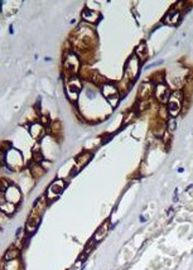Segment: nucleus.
Instances as JSON below:
<instances>
[{
  "instance_id": "nucleus-1",
  "label": "nucleus",
  "mask_w": 193,
  "mask_h": 270,
  "mask_svg": "<svg viewBox=\"0 0 193 270\" xmlns=\"http://www.w3.org/2000/svg\"><path fill=\"white\" fill-rule=\"evenodd\" d=\"M183 100V92L182 91H174L169 96L168 100V112L172 116H177L178 112L181 111V102Z\"/></svg>"
},
{
  "instance_id": "nucleus-2",
  "label": "nucleus",
  "mask_w": 193,
  "mask_h": 270,
  "mask_svg": "<svg viewBox=\"0 0 193 270\" xmlns=\"http://www.w3.org/2000/svg\"><path fill=\"white\" fill-rule=\"evenodd\" d=\"M63 190H64V182H63L62 179L54 181V182L49 186V188H48L47 198H48L49 201H53L54 198H57V197L63 192Z\"/></svg>"
},
{
  "instance_id": "nucleus-3",
  "label": "nucleus",
  "mask_w": 193,
  "mask_h": 270,
  "mask_svg": "<svg viewBox=\"0 0 193 270\" xmlns=\"http://www.w3.org/2000/svg\"><path fill=\"white\" fill-rule=\"evenodd\" d=\"M126 76L128 78L126 80H134L139 72V59H138L135 56L130 57L128 63H126Z\"/></svg>"
},
{
  "instance_id": "nucleus-4",
  "label": "nucleus",
  "mask_w": 193,
  "mask_h": 270,
  "mask_svg": "<svg viewBox=\"0 0 193 270\" xmlns=\"http://www.w3.org/2000/svg\"><path fill=\"white\" fill-rule=\"evenodd\" d=\"M20 199H22V193L15 186H10L5 191V201L10 202L13 205H17L20 202Z\"/></svg>"
},
{
  "instance_id": "nucleus-5",
  "label": "nucleus",
  "mask_w": 193,
  "mask_h": 270,
  "mask_svg": "<svg viewBox=\"0 0 193 270\" xmlns=\"http://www.w3.org/2000/svg\"><path fill=\"white\" fill-rule=\"evenodd\" d=\"M155 96H157L158 101L160 104H167L168 100H169V96H170L169 88L165 86L164 84L157 85V87H155Z\"/></svg>"
},
{
  "instance_id": "nucleus-6",
  "label": "nucleus",
  "mask_w": 193,
  "mask_h": 270,
  "mask_svg": "<svg viewBox=\"0 0 193 270\" xmlns=\"http://www.w3.org/2000/svg\"><path fill=\"white\" fill-rule=\"evenodd\" d=\"M64 67L66 70L70 72V73H76L78 71V59L76 56L73 55H68L66 57V61H64Z\"/></svg>"
},
{
  "instance_id": "nucleus-7",
  "label": "nucleus",
  "mask_w": 193,
  "mask_h": 270,
  "mask_svg": "<svg viewBox=\"0 0 193 270\" xmlns=\"http://www.w3.org/2000/svg\"><path fill=\"white\" fill-rule=\"evenodd\" d=\"M102 93L104 96L107 97V100H113V99H117V88L114 85H109L105 84L102 85Z\"/></svg>"
},
{
  "instance_id": "nucleus-8",
  "label": "nucleus",
  "mask_w": 193,
  "mask_h": 270,
  "mask_svg": "<svg viewBox=\"0 0 193 270\" xmlns=\"http://www.w3.org/2000/svg\"><path fill=\"white\" fill-rule=\"evenodd\" d=\"M109 227H110V223H109V221H105L99 228H97V231L95 232V235H93V240L96 241V242H99V241H101L106 235H107V231H109Z\"/></svg>"
},
{
  "instance_id": "nucleus-9",
  "label": "nucleus",
  "mask_w": 193,
  "mask_h": 270,
  "mask_svg": "<svg viewBox=\"0 0 193 270\" xmlns=\"http://www.w3.org/2000/svg\"><path fill=\"white\" fill-rule=\"evenodd\" d=\"M179 18H181V13L178 10H170L167 15L164 18V23L168 24V25H175L178 22H179Z\"/></svg>"
},
{
  "instance_id": "nucleus-10",
  "label": "nucleus",
  "mask_w": 193,
  "mask_h": 270,
  "mask_svg": "<svg viewBox=\"0 0 193 270\" xmlns=\"http://www.w3.org/2000/svg\"><path fill=\"white\" fill-rule=\"evenodd\" d=\"M67 88H68V95H71V93L77 95V93L80 92V88H81V85L78 82V80L76 77L70 78V80H68V82H67Z\"/></svg>"
},
{
  "instance_id": "nucleus-11",
  "label": "nucleus",
  "mask_w": 193,
  "mask_h": 270,
  "mask_svg": "<svg viewBox=\"0 0 193 270\" xmlns=\"http://www.w3.org/2000/svg\"><path fill=\"white\" fill-rule=\"evenodd\" d=\"M29 169H31V173H32V175L34 178H40L46 173V169H43L42 166H40L39 163H35V162L29 166Z\"/></svg>"
},
{
  "instance_id": "nucleus-12",
  "label": "nucleus",
  "mask_w": 193,
  "mask_h": 270,
  "mask_svg": "<svg viewBox=\"0 0 193 270\" xmlns=\"http://www.w3.org/2000/svg\"><path fill=\"white\" fill-rule=\"evenodd\" d=\"M82 18H84L85 20H87V22H90V23H95L99 19V14L96 11L91 10V9H85L84 11H82Z\"/></svg>"
},
{
  "instance_id": "nucleus-13",
  "label": "nucleus",
  "mask_w": 193,
  "mask_h": 270,
  "mask_svg": "<svg viewBox=\"0 0 193 270\" xmlns=\"http://www.w3.org/2000/svg\"><path fill=\"white\" fill-rule=\"evenodd\" d=\"M29 131H31V135H32L34 139H38V138H40V137L43 135L44 129H43V125H42V124H33V125L31 126Z\"/></svg>"
},
{
  "instance_id": "nucleus-14",
  "label": "nucleus",
  "mask_w": 193,
  "mask_h": 270,
  "mask_svg": "<svg viewBox=\"0 0 193 270\" xmlns=\"http://www.w3.org/2000/svg\"><path fill=\"white\" fill-rule=\"evenodd\" d=\"M0 211H2L3 213H5V215H13L15 212V205H13V203H10V202L4 199V202L0 203Z\"/></svg>"
},
{
  "instance_id": "nucleus-15",
  "label": "nucleus",
  "mask_w": 193,
  "mask_h": 270,
  "mask_svg": "<svg viewBox=\"0 0 193 270\" xmlns=\"http://www.w3.org/2000/svg\"><path fill=\"white\" fill-rule=\"evenodd\" d=\"M150 95H151V85H150V84H143V85L140 86V90H139V97L144 101V100H146Z\"/></svg>"
},
{
  "instance_id": "nucleus-16",
  "label": "nucleus",
  "mask_w": 193,
  "mask_h": 270,
  "mask_svg": "<svg viewBox=\"0 0 193 270\" xmlns=\"http://www.w3.org/2000/svg\"><path fill=\"white\" fill-rule=\"evenodd\" d=\"M91 159V153H88V152H84V153H81L80 155H77V158H76V163L78 164V167H84L85 164H87L88 163V160Z\"/></svg>"
},
{
  "instance_id": "nucleus-17",
  "label": "nucleus",
  "mask_w": 193,
  "mask_h": 270,
  "mask_svg": "<svg viewBox=\"0 0 193 270\" xmlns=\"http://www.w3.org/2000/svg\"><path fill=\"white\" fill-rule=\"evenodd\" d=\"M19 256V249H15V248H10L5 255H4V259L5 261H10V260H15Z\"/></svg>"
},
{
  "instance_id": "nucleus-18",
  "label": "nucleus",
  "mask_w": 193,
  "mask_h": 270,
  "mask_svg": "<svg viewBox=\"0 0 193 270\" xmlns=\"http://www.w3.org/2000/svg\"><path fill=\"white\" fill-rule=\"evenodd\" d=\"M136 55H138V58H140L142 61H144L148 57V48H146L145 43H142L136 48Z\"/></svg>"
},
{
  "instance_id": "nucleus-19",
  "label": "nucleus",
  "mask_w": 193,
  "mask_h": 270,
  "mask_svg": "<svg viewBox=\"0 0 193 270\" xmlns=\"http://www.w3.org/2000/svg\"><path fill=\"white\" fill-rule=\"evenodd\" d=\"M9 187H10V184H9V182L6 179L0 178V192H5Z\"/></svg>"
},
{
  "instance_id": "nucleus-20",
  "label": "nucleus",
  "mask_w": 193,
  "mask_h": 270,
  "mask_svg": "<svg viewBox=\"0 0 193 270\" xmlns=\"http://www.w3.org/2000/svg\"><path fill=\"white\" fill-rule=\"evenodd\" d=\"M51 129H52V133H60L61 131V123L60 121H54Z\"/></svg>"
},
{
  "instance_id": "nucleus-21",
  "label": "nucleus",
  "mask_w": 193,
  "mask_h": 270,
  "mask_svg": "<svg viewBox=\"0 0 193 270\" xmlns=\"http://www.w3.org/2000/svg\"><path fill=\"white\" fill-rule=\"evenodd\" d=\"M177 128V123H175V119H170L168 121V130L169 131H174Z\"/></svg>"
},
{
  "instance_id": "nucleus-22",
  "label": "nucleus",
  "mask_w": 193,
  "mask_h": 270,
  "mask_svg": "<svg viewBox=\"0 0 193 270\" xmlns=\"http://www.w3.org/2000/svg\"><path fill=\"white\" fill-rule=\"evenodd\" d=\"M5 163H6V152L0 150V166H3Z\"/></svg>"
},
{
  "instance_id": "nucleus-23",
  "label": "nucleus",
  "mask_w": 193,
  "mask_h": 270,
  "mask_svg": "<svg viewBox=\"0 0 193 270\" xmlns=\"http://www.w3.org/2000/svg\"><path fill=\"white\" fill-rule=\"evenodd\" d=\"M148 107H149V101H148V100H144V101H142L140 105H139V110H140V111H144L145 109H148Z\"/></svg>"
},
{
  "instance_id": "nucleus-24",
  "label": "nucleus",
  "mask_w": 193,
  "mask_h": 270,
  "mask_svg": "<svg viewBox=\"0 0 193 270\" xmlns=\"http://www.w3.org/2000/svg\"><path fill=\"white\" fill-rule=\"evenodd\" d=\"M160 116H162V119H167L168 117V109H165L164 106L160 107Z\"/></svg>"
},
{
  "instance_id": "nucleus-25",
  "label": "nucleus",
  "mask_w": 193,
  "mask_h": 270,
  "mask_svg": "<svg viewBox=\"0 0 193 270\" xmlns=\"http://www.w3.org/2000/svg\"><path fill=\"white\" fill-rule=\"evenodd\" d=\"M153 77H154L153 81H154V82H158V85L163 84V76L162 75H154Z\"/></svg>"
},
{
  "instance_id": "nucleus-26",
  "label": "nucleus",
  "mask_w": 193,
  "mask_h": 270,
  "mask_svg": "<svg viewBox=\"0 0 193 270\" xmlns=\"http://www.w3.org/2000/svg\"><path fill=\"white\" fill-rule=\"evenodd\" d=\"M169 138H170V135H169V133H167V131H165V133H164V139H163V140H164L165 143H167V141L169 140Z\"/></svg>"
},
{
  "instance_id": "nucleus-27",
  "label": "nucleus",
  "mask_w": 193,
  "mask_h": 270,
  "mask_svg": "<svg viewBox=\"0 0 193 270\" xmlns=\"http://www.w3.org/2000/svg\"><path fill=\"white\" fill-rule=\"evenodd\" d=\"M40 121H42V124H43V125H46V124H48V123H49L48 117H46V116H43V117H42V120H40Z\"/></svg>"
},
{
  "instance_id": "nucleus-28",
  "label": "nucleus",
  "mask_w": 193,
  "mask_h": 270,
  "mask_svg": "<svg viewBox=\"0 0 193 270\" xmlns=\"http://www.w3.org/2000/svg\"><path fill=\"white\" fill-rule=\"evenodd\" d=\"M177 194H178V190H175V192H174V197H173V201H174V202L178 201V199H177Z\"/></svg>"
},
{
  "instance_id": "nucleus-29",
  "label": "nucleus",
  "mask_w": 193,
  "mask_h": 270,
  "mask_svg": "<svg viewBox=\"0 0 193 270\" xmlns=\"http://www.w3.org/2000/svg\"><path fill=\"white\" fill-rule=\"evenodd\" d=\"M140 221H142V222H145V221H146L144 216H140Z\"/></svg>"
}]
</instances>
